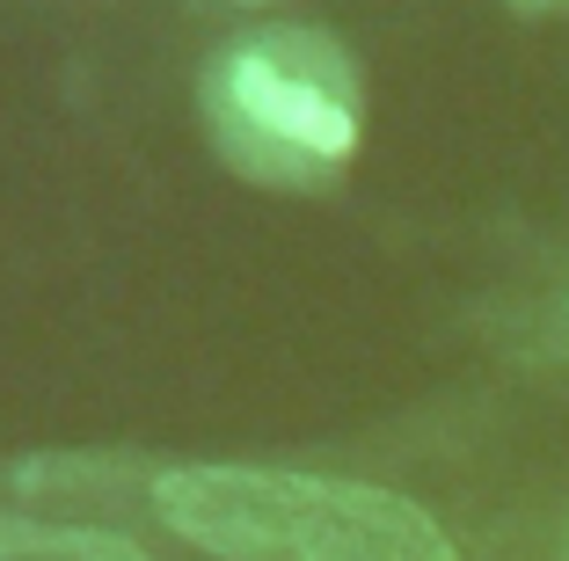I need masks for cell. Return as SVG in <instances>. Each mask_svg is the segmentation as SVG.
<instances>
[{
	"label": "cell",
	"instance_id": "1",
	"mask_svg": "<svg viewBox=\"0 0 569 561\" xmlns=\"http://www.w3.org/2000/svg\"><path fill=\"white\" fill-rule=\"evenodd\" d=\"M204 124L227 168L263 190H321L358 153L366 81L329 30H249L204 67Z\"/></svg>",
	"mask_w": 569,
	"mask_h": 561
},
{
	"label": "cell",
	"instance_id": "2",
	"mask_svg": "<svg viewBox=\"0 0 569 561\" xmlns=\"http://www.w3.org/2000/svg\"><path fill=\"white\" fill-rule=\"evenodd\" d=\"M315 474L284 467H168L153 481V511L176 540L219 561H292Z\"/></svg>",
	"mask_w": 569,
	"mask_h": 561
},
{
	"label": "cell",
	"instance_id": "3",
	"mask_svg": "<svg viewBox=\"0 0 569 561\" xmlns=\"http://www.w3.org/2000/svg\"><path fill=\"white\" fill-rule=\"evenodd\" d=\"M292 561H460L423 503L372 481H315Z\"/></svg>",
	"mask_w": 569,
	"mask_h": 561
},
{
	"label": "cell",
	"instance_id": "4",
	"mask_svg": "<svg viewBox=\"0 0 569 561\" xmlns=\"http://www.w3.org/2000/svg\"><path fill=\"white\" fill-rule=\"evenodd\" d=\"M0 561H153L124 532H88V525H44V518H8L0 511Z\"/></svg>",
	"mask_w": 569,
	"mask_h": 561
},
{
	"label": "cell",
	"instance_id": "5",
	"mask_svg": "<svg viewBox=\"0 0 569 561\" xmlns=\"http://www.w3.org/2000/svg\"><path fill=\"white\" fill-rule=\"evenodd\" d=\"M241 8H256V0H241Z\"/></svg>",
	"mask_w": 569,
	"mask_h": 561
}]
</instances>
